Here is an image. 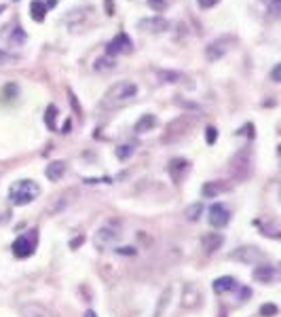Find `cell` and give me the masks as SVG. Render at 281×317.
Here are the masks:
<instances>
[{"label":"cell","instance_id":"35","mask_svg":"<svg viewBox=\"0 0 281 317\" xmlns=\"http://www.w3.org/2000/svg\"><path fill=\"white\" fill-rule=\"evenodd\" d=\"M199 3V7H203V9H212L214 5H218L220 0H197Z\"/></svg>","mask_w":281,"mask_h":317},{"label":"cell","instance_id":"4","mask_svg":"<svg viewBox=\"0 0 281 317\" xmlns=\"http://www.w3.org/2000/svg\"><path fill=\"white\" fill-rule=\"evenodd\" d=\"M230 260H237L241 264H260L264 262V252L256 245H239L230 252Z\"/></svg>","mask_w":281,"mask_h":317},{"label":"cell","instance_id":"26","mask_svg":"<svg viewBox=\"0 0 281 317\" xmlns=\"http://www.w3.org/2000/svg\"><path fill=\"white\" fill-rule=\"evenodd\" d=\"M169 298H171V288H165V292H163V294H161V298H159V302H157V311H155V317H161V313L167 309Z\"/></svg>","mask_w":281,"mask_h":317},{"label":"cell","instance_id":"2","mask_svg":"<svg viewBox=\"0 0 281 317\" xmlns=\"http://www.w3.org/2000/svg\"><path fill=\"white\" fill-rule=\"evenodd\" d=\"M40 195V186L34 180H17L9 189V201L13 205H28Z\"/></svg>","mask_w":281,"mask_h":317},{"label":"cell","instance_id":"6","mask_svg":"<svg viewBox=\"0 0 281 317\" xmlns=\"http://www.w3.org/2000/svg\"><path fill=\"white\" fill-rule=\"evenodd\" d=\"M230 44H232L230 36H220V38L212 40L205 47V57L209 62H218V60H222V57L230 51Z\"/></svg>","mask_w":281,"mask_h":317},{"label":"cell","instance_id":"8","mask_svg":"<svg viewBox=\"0 0 281 317\" xmlns=\"http://www.w3.org/2000/svg\"><path fill=\"white\" fill-rule=\"evenodd\" d=\"M201 300H203V294L195 284H186L184 286V292H182V309L186 311H193V309H199L201 307Z\"/></svg>","mask_w":281,"mask_h":317},{"label":"cell","instance_id":"28","mask_svg":"<svg viewBox=\"0 0 281 317\" xmlns=\"http://www.w3.org/2000/svg\"><path fill=\"white\" fill-rule=\"evenodd\" d=\"M159 78L165 80V83H180V80H184V76L180 72H169V70H159Z\"/></svg>","mask_w":281,"mask_h":317},{"label":"cell","instance_id":"29","mask_svg":"<svg viewBox=\"0 0 281 317\" xmlns=\"http://www.w3.org/2000/svg\"><path fill=\"white\" fill-rule=\"evenodd\" d=\"M9 40H11V44H21L23 40H26V32H23L21 28H15L13 34L9 36Z\"/></svg>","mask_w":281,"mask_h":317},{"label":"cell","instance_id":"1","mask_svg":"<svg viewBox=\"0 0 281 317\" xmlns=\"http://www.w3.org/2000/svg\"><path fill=\"white\" fill-rule=\"evenodd\" d=\"M135 96H137L135 83H131V80H119V83H114L104 93L102 104L106 106V108H123V106H127Z\"/></svg>","mask_w":281,"mask_h":317},{"label":"cell","instance_id":"14","mask_svg":"<svg viewBox=\"0 0 281 317\" xmlns=\"http://www.w3.org/2000/svg\"><path fill=\"white\" fill-rule=\"evenodd\" d=\"M19 313L21 317H55V313L49 307L38 304V302H23L19 307Z\"/></svg>","mask_w":281,"mask_h":317},{"label":"cell","instance_id":"36","mask_svg":"<svg viewBox=\"0 0 281 317\" xmlns=\"http://www.w3.org/2000/svg\"><path fill=\"white\" fill-rule=\"evenodd\" d=\"M104 7H106V15H114V0H104Z\"/></svg>","mask_w":281,"mask_h":317},{"label":"cell","instance_id":"13","mask_svg":"<svg viewBox=\"0 0 281 317\" xmlns=\"http://www.w3.org/2000/svg\"><path fill=\"white\" fill-rule=\"evenodd\" d=\"M209 224H212L214 229H222V227H226L228 224V220H230V211L224 207V205H220V203H214L212 207H209Z\"/></svg>","mask_w":281,"mask_h":317},{"label":"cell","instance_id":"41","mask_svg":"<svg viewBox=\"0 0 281 317\" xmlns=\"http://www.w3.org/2000/svg\"><path fill=\"white\" fill-rule=\"evenodd\" d=\"M85 241V237H78V239H72V241H70V248H76V245H80V243H83Z\"/></svg>","mask_w":281,"mask_h":317},{"label":"cell","instance_id":"34","mask_svg":"<svg viewBox=\"0 0 281 317\" xmlns=\"http://www.w3.org/2000/svg\"><path fill=\"white\" fill-rule=\"evenodd\" d=\"M17 60H19L17 55H11V53H7V51H0V66L13 64V62H17Z\"/></svg>","mask_w":281,"mask_h":317},{"label":"cell","instance_id":"43","mask_svg":"<svg viewBox=\"0 0 281 317\" xmlns=\"http://www.w3.org/2000/svg\"><path fill=\"white\" fill-rule=\"evenodd\" d=\"M5 9H7V7H5V5H0V13H3V11H5Z\"/></svg>","mask_w":281,"mask_h":317},{"label":"cell","instance_id":"23","mask_svg":"<svg viewBox=\"0 0 281 317\" xmlns=\"http://www.w3.org/2000/svg\"><path fill=\"white\" fill-rule=\"evenodd\" d=\"M157 127V116L155 114H144L142 119H139L137 123H135V133H146V131H150V129H155Z\"/></svg>","mask_w":281,"mask_h":317},{"label":"cell","instance_id":"40","mask_svg":"<svg viewBox=\"0 0 281 317\" xmlns=\"http://www.w3.org/2000/svg\"><path fill=\"white\" fill-rule=\"evenodd\" d=\"M250 296H252V290L250 288H241V300L243 298H250Z\"/></svg>","mask_w":281,"mask_h":317},{"label":"cell","instance_id":"33","mask_svg":"<svg viewBox=\"0 0 281 317\" xmlns=\"http://www.w3.org/2000/svg\"><path fill=\"white\" fill-rule=\"evenodd\" d=\"M258 224L262 227L264 235H268V237H273V239H279V231H277V227H273V224H262V222H258Z\"/></svg>","mask_w":281,"mask_h":317},{"label":"cell","instance_id":"42","mask_svg":"<svg viewBox=\"0 0 281 317\" xmlns=\"http://www.w3.org/2000/svg\"><path fill=\"white\" fill-rule=\"evenodd\" d=\"M85 317H98V315H96V311H87Z\"/></svg>","mask_w":281,"mask_h":317},{"label":"cell","instance_id":"15","mask_svg":"<svg viewBox=\"0 0 281 317\" xmlns=\"http://www.w3.org/2000/svg\"><path fill=\"white\" fill-rule=\"evenodd\" d=\"M230 191V184L224 182V180H216V182H205L203 184V189H201V195L205 199H216L220 195H224Z\"/></svg>","mask_w":281,"mask_h":317},{"label":"cell","instance_id":"10","mask_svg":"<svg viewBox=\"0 0 281 317\" xmlns=\"http://www.w3.org/2000/svg\"><path fill=\"white\" fill-rule=\"evenodd\" d=\"M169 28V21L161 15H155V17H144L137 21V30L142 32H148V34H161Z\"/></svg>","mask_w":281,"mask_h":317},{"label":"cell","instance_id":"18","mask_svg":"<svg viewBox=\"0 0 281 317\" xmlns=\"http://www.w3.org/2000/svg\"><path fill=\"white\" fill-rule=\"evenodd\" d=\"M44 173H46V178H49L51 182H60L66 175V163L64 161H53V163L46 165Z\"/></svg>","mask_w":281,"mask_h":317},{"label":"cell","instance_id":"27","mask_svg":"<svg viewBox=\"0 0 281 317\" xmlns=\"http://www.w3.org/2000/svg\"><path fill=\"white\" fill-rule=\"evenodd\" d=\"M55 119H57V108H55L53 104H51V106H46V112H44V123H46V127H49L51 131H55V129H57Z\"/></svg>","mask_w":281,"mask_h":317},{"label":"cell","instance_id":"19","mask_svg":"<svg viewBox=\"0 0 281 317\" xmlns=\"http://www.w3.org/2000/svg\"><path fill=\"white\" fill-rule=\"evenodd\" d=\"M237 288V279L230 277V275H224V277H218L214 281V292L216 294H224V292H230Z\"/></svg>","mask_w":281,"mask_h":317},{"label":"cell","instance_id":"44","mask_svg":"<svg viewBox=\"0 0 281 317\" xmlns=\"http://www.w3.org/2000/svg\"><path fill=\"white\" fill-rule=\"evenodd\" d=\"M15 3H19V0H15Z\"/></svg>","mask_w":281,"mask_h":317},{"label":"cell","instance_id":"22","mask_svg":"<svg viewBox=\"0 0 281 317\" xmlns=\"http://www.w3.org/2000/svg\"><path fill=\"white\" fill-rule=\"evenodd\" d=\"M93 70L100 74L104 72H112V70H116V62H114V57H98L96 62H93Z\"/></svg>","mask_w":281,"mask_h":317},{"label":"cell","instance_id":"5","mask_svg":"<svg viewBox=\"0 0 281 317\" xmlns=\"http://www.w3.org/2000/svg\"><path fill=\"white\" fill-rule=\"evenodd\" d=\"M36 243H38V235L36 231H30L26 235H19V237L13 241V254L15 258H28L34 254V250H36Z\"/></svg>","mask_w":281,"mask_h":317},{"label":"cell","instance_id":"32","mask_svg":"<svg viewBox=\"0 0 281 317\" xmlns=\"http://www.w3.org/2000/svg\"><path fill=\"white\" fill-rule=\"evenodd\" d=\"M277 313H279V309L275 304H262L260 307V315H264V317H275Z\"/></svg>","mask_w":281,"mask_h":317},{"label":"cell","instance_id":"9","mask_svg":"<svg viewBox=\"0 0 281 317\" xmlns=\"http://www.w3.org/2000/svg\"><path fill=\"white\" fill-rule=\"evenodd\" d=\"M230 171L237 180H243L250 175V152L248 150H241L239 155L232 157L230 161Z\"/></svg>","mask_w":281,"mask_h":317},{"label":"cell","instance_id":"12","mask_svg":"<svg viewBox=\"0 0 281 317\" xmlns=\"http://www.w3.org/2000/svg\"><path fill=\"white\" fill-rule=\"evenodd\" d=\"M169 175H171V180L175 182V184H180V182H184V178L189 175V171H191V161L189 159H182V157H175V159H171L169 161Z\"/></svg>","mask_w":281,"mask_h":317},{"label":"cell","instance_id":"25","mask_svg":"<svg viewBox=\"0 0 281 317\" xmlns=\"http://www.w3.org/2000/svg\"><path fill=\"white\" fill-rule=\"evenodd\" d=\"M201 214H203V203H193V205L186 207V211H184L186 220H191V222L199 220V218H201Z\"/></svg>","mask_w":281,"mask_h":317},{"label":"cell","instance_id":"30","mask_svg":"<svg viewBox=\"0 0 281 317\" xmlns=\"http://www.w3.org/2000/svg\"><path fill=\"white\" fill-rule=\"evenodd\" d=\"M205 142H207L209 146L218 142V129H216V127H207V129H205Z\"/></svg>","mask_w":281,"mask_h":317},{"label":"cell","instance_id":"31","mask_svg":"<svg viewBox=\"0 0 281 317\" xmlns=\"http://www.w3.org/2000/svg\"><path fill=\"white\" fill-rule=\"evenodd\" d=\"M146 3L152 11H159V13H163L167 9V0H146Z\"/></svg>","mask_w":281,"mask_h":317},{"label":"cell","instance_id":"7","mask_svg":"<svg viewBox=\"0 0 281 317\" xmlns=\"http://www.w3.org/2000/svg\"><path fill=\"white\" fill-rule=\"evenodd\" d=\"M89 11H91L89 7L68 11V15H66V26L72 30V32L85 30V26H89V21H91V13H89Z\"/></svg>","mask_w":281,"mask_h":317},{"label":"cell","instance_id":"39","mask_svg":"<svg viewBox=\"0 0 281 317\" xmlns=\"http://www.w3.org/2000/svg\"><path fill=\"white\" fill-rule=\"evenodd\" d=\"M271 76H273V83H279V76H281V66H279V64L275 66V70H273Z\"/></svg>","mask_w":281,"mask_h":317},{"label":"cell","instance_id":"3","mask_svg":"<svg viewBox=\"0 0 281 317\" xmlns=\"http://www.w3.org/2000/svg\"><path fill=\"white\" fill-rule=\"evenodd\" d=\"M121 235H123V227H121V222H119V220H108L106 224H102V227L96 231V237H93V243H96V248H98V250L106 252V250H110V248H112V245L119 243Z\"/></svg>","mask_w":281,"mask_h":317},{"label":"cell","instance_id":"24","mask_svg":"<svg viewBox=\"0 0 281 317\" xmlns=\"http://www.w3.org/2000/svg\"><path fill=\"white\" fill-rule=\"evenodd\" d=\"M116 159H119V161H127V159H129L131 155H133V152H135V144H121V146H116Z\"/></svg>","mask_w":281,"mask_h":317},{"label":"cell","instance_id":"38","mask_svg":"<svg viewBox=\"0 0 281 317\" xmlns=\"http://www.w3.org/2000/svg\"><path fill=\"white\" fill-rule=\"evenodd\" d=\"M116 252H119L121 256H135V250L133 248H119Z\"/></svg>","mask_w":281,"mask_h":317},{"label":"cell","instance_id":"11","mask_svg":"<svg viewBox=\"0 0 281 317\" xmlns=\"http://www.w3.org/2000/svg\"><path fill=\"white\" fill-rule=\"evenodd\" d=\"M131 38L127 36L125 32L121 34H116V36L106 44V55L108 57H116V55H121V53H127V51H131Z\"/></svg>","mask_w":281,"mask_h":317},{"label":"cell","instance_id":"17","mask_svg":"<svg viewBox=\"0 0 281 317\" xmlns=\"http://www.w3.org/2000/svg\"><path fill=\"white\" fill-rule=\"evenodd\" d=\"M222 243H224V237H222L220 233H207L205 237L201 239V245H203L205 254H216L222 248Z\"/></svg>","mask_w":281,"mask_h":317},{"label":"cell","instance_id":"20","mask_svg":"<svg viewBox=\"0 0 281 317\" xmlns=\"http://www.w3.org/2000/svg\"><path fill=\"white\" fill-rule=\"evenodd\" d=\"M74 195V191H66V193H62V195H57L55 199H51V205H49V214H57V211H62L72 199H68V197H72Z\"/></svg>","mask_w":281,"mask_h":317},{"label":"cell","instance_id":"16","mask_svg":"<svg viewBox=\"0 0 281 317\" xmlns=\"http://www.w3.org/2000/svg\"><path fill=\"white\" fill-rule=\"evenodd\" d=\"M254 279L260 281V284H273V281L277 279V266H273V264H260V266H256Z\"/></svg>","mask_w":281,"mask_h":317},{"label":"cell","instance_id":"21","mask_svg":"<svg viewBox=\"0 0 281 317\" xmlns=\"http://www.w3.org/2000/svg\"><path fill=\"white\" fill-rule=\"evenodd\" d=\"M46 11H49V7L44 5V0H32L30 3V13L36 23H42L46 19Z\"/></svg>","mask_w":281,"mask_h":317},{"label":"cell","instance_id":"37","mask_svg":"<svg viewBox=\"0 0 281 317\" xmlns=\"http://www.w3.org/2000/svg\"><path fill=\"white\" fill-rule=\"evenodd\" d=\"M68 96H70V102H72V108H74V110H76V112L80 114V104L76 102V98H74V93H72V91H68Z\"/></svg>","mask_w":281,"mask_h":317}]
</instances>
